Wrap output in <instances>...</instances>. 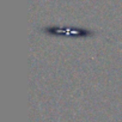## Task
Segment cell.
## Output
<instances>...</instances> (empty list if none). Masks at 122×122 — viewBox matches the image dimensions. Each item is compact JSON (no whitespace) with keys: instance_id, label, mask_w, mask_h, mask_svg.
<instances>
[{"instance_id":"1","label":"cell","mask_w":122,"mask_h":122,"mask_svg":"<svg viewBox=\"0 0 122 122\" xmlns=\"http://www.w3.org/2000/svg\"><path fill=\"white\" fill-rule=\"evenodd\" d=\"M42 31L53 37H68V38H89L97 35L96 31L81 26H61V25H48Z\"/></svg>"}]
</instances>
